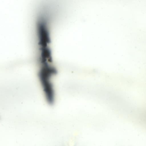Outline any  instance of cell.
Wrapping results in <instances>:
<instances>
[{
	"instance_id": "1",
	"label": "cell",
	"mask_w": 146,
	"mask_h": 146,
	"mask_svg": "<svg viewBox=\"0 0 146 146\" xmlns=\"http://www.w3.org/2000/svg\"><path fill=\"white\" fill-rule=\"evenodd\" d=\"M56 73V70L50 65L41 66L39 72L40 80L46 97L50 103L53 102L54 99V92L50 79Z\"/></svg>"
}]
</instances>
